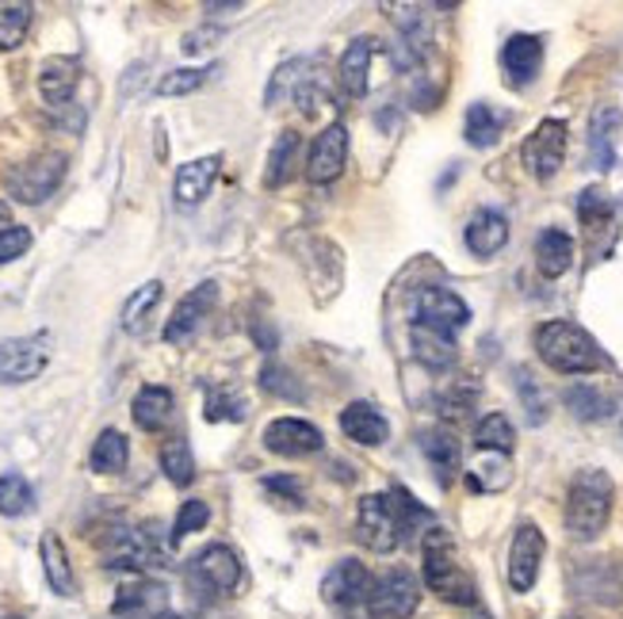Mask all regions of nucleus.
Here are the masks:
<instances>
[{
  "mask_svg": "<svg viewBox=\"0 0 623 619\" xmlns=\"http://www.w3.org/2000/svg\"><path fill=\"white\" fill-rule=\"evenodd\" d=\"M535 352L559 375H590L609 367V356L601 352V344L574 322H543L535 329Z\"/></svg>",
  "mask_w": 623,
  "mask_h": 619,
  "instance_id": "f257e3e1",
  "label": "nucleus"
},
{
  "mask_svg": "<svg viewBox=\"0 0 623 619\" xmlns=\"http://www.w3.org/2000/svg\"><path fill=\"white\" fill-rule=\"evenodd\" d=\"M612 478L596 467L577 470L574 481H570V494H566V531L570 539L577 544H593L604 528H609V516H612Z\"/></svg>",
  "mask_w": 623,
  "mask_h": 619,
  "instance_id": "f03ea898",
  "label": "nucleus"
},
{
  "mask_svg": "<svg viewBox=\"0 0 623 619\" xmlns=\"http://www.w3.org/2000/svg\"><path fill=\"white\" fill-rule=\"evenodd\" d=\"M421 558H425V566H421V570H425V585L440 600H448V605H463V608L479 605V585H474L471 574L455 562L452 536H448L444 528L432 524L425 536H421Z\"/></svg>",
  "mask_w": 623,
  "mask_h": 619,
  "instance_id": "7ed1b4c3",
  "label": "nucleus"
},
{
  "mask_svg": "<svg viewBox=\"0 0 623 619\" xmlns=\"http://www.w3.org/2000/svg\"><path fill=\"white\" fill-rule=\"evenodd\" d=\"M66 180V153L50 150V153H39V158L23 161V165H16L8 172L4 187L8 195H12L16 203H42L50 200V195L58 192V184Z\"/></svg>",
  "mask_w": 623,
  "mask_h": 619,
  "instance_id": "20e7f679",
  "label": "nucleus"
},
{
  "mask_svg": "<svg viewBox=\"0 0 623 619\" xmlns=\"http://www.w3.org/2000/svg\"><path fill=\"white\" fill-rule=\"evenodd\" d=\"M356 539L375 555H391L402 544V528L391 505V494H368L356 505Z\"/></svg>",
  "mask_w": 623,
  "mask_h": 619,
  "instance_id": "39448f33",
  "label": "nucleus"
},
{
  "mask_svg": "<svg viewBox=\"0 0 623 619\" xmlns=\"http://www.w3.org/2000/svg\"><path fill=\"white\" fill-rule=\"evenodd\" d=\"M566 138H570V131L562 119H543V123L524 138L521 158H524L527 172H532L540 184H547V180L562 169V161H566Z\"/></svg>",
  "mask_w": 623,
  "mask_h": 619,
  "instance_id": "423d86ee",
  "label": "nucleus"
},
{
  "mask_svg": "<svg viewBox=\"0 0 623 619\" xmlns=\"http://www.w3.org/2000/svg\"><path fill=\"white\" fill-rule=\"evenodd\" d=\"M421 605V581L413 570L394 566L383 578H375V592H371V612L383 619H410Z\"/></svg>",
  "mask_w": 623,
  "mask_h": 619,
  "instance_id": "0eeeda50",
  "label": "nucleus"
},
{
  "mask_svg": "<svg viewBox=\"0 0 623 619\" xmlns=\"http://www.w3.org/2000/svg\"><path fill=\"white\" fill-rule=\"evenodd\" d=\"M241 581V558L227 544H211L192 558V585L207 597H227Z\"/></svg>",
  "mask_w": 623,
  "mask_h": 619,
  "instance_id": "6e6552de",
  "label": "nucleus"
},
{
  "mask_svg": "<svg viewBox=\"0 0 623 619\" xmlns=\"http://www.w3.org/2000/svg\"><path fill=\"white\" fill-rule=\"evenodd\" d=\"M50 337L34 333V337H12L0 344V383H31L47 372L50 364Z\"/></svg>",
  "mask_w": 623,
  "mask_h": 619,
  "instance_id": "1a4fd4ad",
  "label": "nucleus"
},
{
  "mask_svg": "<svg viewBox=\"0 0 623 619\" xmlns=\"http://www.w3.org/2000/svg\"><path fill=\"white\" fill-rule=\"evenodd\" d=\"M371 592H375V578L356 558H341L322 578V600L333 608H363L371 605Z\"/></svg>",
  "mask_w": 623,
  "mask_h": 619,
  "instance_id": "9d476101",
  "label": "nucleus"
},
{
  "mask_svg": "<svg viewBox=\"0 0 623 619\" xmlns=\"http://www.w3.org/2000/svg\"><path fill=\"white\" fill-rule=\"evenodd\" d=\"M413 322L444 329L455 337V329H463V325L471 322V306L448 287H421L418 295H413Z\"/></svg>",
  "mask_w": 623,
  "mask_h": 619,
  "instance_id": "9b49d317",
  "label": "nucleus"
},
{
  "mask_svg": "<svg viewBox=\"0 0 623 619\" xmlns=\"http://www.w3.org/2000/svg\"><path fill=\"white\" fill-rule=\"evenodd\" d=\"M344 161H349V131H344V123H329L307 153V180L310 184H329V180L341 176Z\"/></svg>",
  "mask_w": 623,
  "mask_h": 619,
  "instance_id": "f8f14e48",
  "label": "nucleus"
},
{
  "mask_svg": "<svg viewBox=\"0 0 623 619\" xmlns=\"http://www.w3.org/2000/svg\"><path fill=\"white\" fill-rule=\"evenodd\" d=\"M543 531L535 528V524H521L513 536V547H509V585H513V592H527L540 578V562H543Z\"/></svg>",
  "mask_w": 623,
  "mask_h": 619,
  "instance_id": "ddd939ff",
  "label": "nucleus"
},
{
  "mask_svg": "<svg viewBox=\"0 0 623 619\" xmlns=\"http://www.w3.org/2000/svg\"><path fill=\"white\" fill-rule=\"evenodd\" d=\"M322 433H318L310 420L302 417H275L272 425L264 428V447L283 459H302V455L322 451Z\"/></svg>",
  "mask_w": 623,
  "mask_h": 619,
  "instance_id": "4468645a",
  "label": "nucleus"
},
{
  "mask_svg": "<svg viewBox=\"0 0 623 619\" xmlns=\"http://www.w3.org/2000/svg\"><path fill=\"white\" fill-rule=\"evenodd\" d=\"M214 298H219V283H214V280H207V283H199L195 291H188V295L177 303V310H172V317L164 322V341H169V344L192 341L195 329L203 325V317L211 314Z\"/></svg>",
  "mask_w": 623,
  "mask_h": 619,
  "instance_id": "2eb2a0df",
  "label": "nucleus"
},
{
  "mask_svg": "<svg viewBox=\"0 0 623 619\" xmlns=\"http://www.w3.org/2000/svg\"><path fill=\"white\" fill-rule=\"evenodd\" d=\"M222 158L219 153H207V158H195L188 165L177 169V180H172V195H177L180 206H199L211 195L214 180H219Z\"/></svg>",
  "mask_w": 623,
  "mask_h": 619,
  "instance_id": "dca6fc26",
  "label": "nucleus"
},
{
  "mask_svg": "<svg viewBox=\"0 0 623 619\" xmlns=\"http://www.w3.org/2000/svg\"><path fill=\"white\" fill-rule=\"evenodd\" d=\"M543 65V42L535 34H513V39L501 47V69H505V81L524 89L535 81Z\"/></svg>",
  "mask_w": 623,
  "mask_h": 619,
  "instance_id": "f3484780",
  "label": "nucleus"
},
{
  "mask_svg": "<svg viewBox=\"0 0 623 619\" xmlns=\"http://www.w3.org/2000/svg\"><path fill=\"white\" fill-rule=\"evenodd\" d=\"M341 433L349 436V440H356L360 447H379L391 436V420L371 406V402H349V406L341 409Z\"/></svg>",
  "mask_w": 623,
  "mask_h": 619,
  "instance_id": "a211bd4d",
  "label": "nucleus"
},
{
  "mask_svg": "<svg viewBox=\"0 0 623 619\" xmlns=\"http://www.w3.org/2000/svg\"><path fill=\"white\" fill-rule=\"evenodd\" d=\"M77 81H81V62L77 58H47L39 69V92L50 108H66L77 92Z\"/></svg>",
  "mask_w": 623,
  "mask_h": 619,
  "instance_id": "6ab92c4d",
  "label": "nucleus"
},
{
  "mask_svg": "<svg viewBox=\"0 0 623 619\" xmlns=\"http://www.w3.org/2000/svg\"><path fill=\"white\" fill-rule=\"evenodd\" d=\"M410 344H413V356H418V364H425L429 372H448V367L460 359L452 333L432 329V325H418V322H413Z\"/></svg>",
  "mask_w": 623,
  "mask_h": 619,
  "instance_id": "aec40b11",
  "label": "nucleus"
},
{
  "mask_svg": "<svg viewBox=\"0 0 623 619\" xmlns=\"http://www.w3.org/2000/svg\"><path fill=\"white\" fill-rule=\"evenodd\" d=\"M466 248H471L474 256H498L501 248L509 245V219L501 211H479L471 222H466Z\"/></svg>",
  "mask_w": 623,
  "mask_h": 619,
  "instance_id": "412c9836",
  "label": "nucleus"
},
{
  "mask_svg": "<svg viewBox=\"0 0 623 619\" xmlns=\"http://www.w3.org/2000/svg\"><path fill=\"white\" fill-rule=\"evenodd\" d=\"M371 54H375V39H368V34H360V39L349 42V50L341 54V65H336V77H341V89L344 97L360 100L363 92H368V65H371Z\"/></svg>",
  "mask_w": 623,
  "mask_h": 619,
  "instance_id": "4be33fe9",
  "label": "nucleus"
},
{
  "mask_svg": "<svg viewBox=\"0 0 623 619\" xmlns=\"http://www.w3.org/2000/svg\"><path fill=\"white\" fill-rule=\"evenodd\" d=\"M570 264H574V237L562 234V230H543L535 237V268H540L543 280L566 275Z\"/></svg>",
  "mask_w": 623,
  "mask_h": 619,
  "instance_id": "5701e85b",
  "label": "nucleus"
},
{
  "mask_svg": "<svg viewBox=\"0 0 623 619\" xmlns=\"http://www.w3.org/2000/svg\"><path fill=\"white\" fill-rule=\"evenodd\" d=\"M39 550H42V574H47L50 592H58V597H73L77 578H73V562H69V555H66L62 536H58V531H47Z\"/></svg>",
  "mask_w": 623,
  "mask_h": 619,
  "instance_id": "b1692460",
  "label": "nucleus"
},
{
  "mask_svg": "<svg viewBox=\"0 0 623 619\" xmlns=\"http://www.w3.org/2000/svg\"><path fill=\"white\" fill-rule=\"evenodd\" d=\"M421 451H425V459L432 463V470H436L440 486H452L455 470H460V463H463L460 440H452V433H444V428H429V433H421Z\"/></svg>",
  "mask_w": 623,
  "mask_h": 619,
  "instance_id": "393cba45",
  "label": "nucleus"
},
{
  "mask_svg": "<svg viewBox=\"0 0 623 619\" xmlns=\"http://www.w3.org/2000/svg\"><path fill=\"white\" fill-rule=\"evenodd\" d=\"M623 123V115L616 108H596L593 123H590V158L593 169H612L616 165V126Z\"/></svg>",
  "mask_w": 623,
  "mask_h": 619,
  "instance_id": "a878e982",
  "label": "nucleus"
},
{
  "mask_svg": "<svg viewBox=\"0 0 623 619\" xmlns=\"http://www.w3.org/2000/svg\"><path fill=\"white\" fill-rule=\"evenodd\" d=\"M582 597H593L596 605H620L623 600V562H596L577 578Z\"/></svg>",
  "mask_w": 623,
  "mask_h": 619,
  "instance_id": "bb28decb",
  "label": "nucleus"
},
{
  "mask_svg": "<svg viewBox=\"0 0 623 619\" xmlns=\"http://www.w3.org/2000/svg\"><path fill=\"white\" fill-rule=\"evenodd\" d=\"M505 111H498V108H490V103H471L466 108V123H463V134H466V142L474 145V150H490V145H498V138L501 131H505Z\"/></svg>",
  "mask_w": 623,
  "mask_h": 619,
  "instance_id": "cd10ccee",
  "label": "nucleus"
},
{
  "mask_svg": "<svg viewBox=\"0 0 623 619\" xmlns=\"http://www.w3.org/2000/svg\"><path fill=\"white\" fill-rule=\"evenodd\" d=\"M302 150V134L299 131H283L272 142V153H268V165H264V187H283L291 176H295V161Z\"/></svg>",
  "mask_w": 623,
  "mask_h": 619,
  "instance_id": "c85d7f7f",
  "label": "nucleus"
},
{
  "mask_svg": "<svg viewBox=\"0 0 623 619\" xmlns=\"http://www.w3.org/2000/svg\"><path fill=\"white\" fill-rule=\"evenodd\" d=\"M131 413L142 433H161L172 417V390H164V386H142V390L134 394Z\"/></svg>",
  "mask_w": 623,
  "mask_h": 619,
  "instance_id": "c756f323",
  "label": "nucleus"
},
{
  "mask_svg": "<svg viewBox=\"0 0 623 619\" xmlns=\"http://www.w3.org/2000/svg\"><path fill=\"white\" fill-rule=\"evenodd\" d=\"M127 459H131L127 436L119 433V428H103L97 436V444H92L89 467L97 470V475H119V470H127Z\"/></svg>",
  "mask_w": 623,
  "mask_h": 619,
  "instance_id": "7c9ffc66",
  "label": "nucleus"
},
{
  "mask_svg": "<svg viewBox=\"0 0 623 619\" xmlns=\"http://www.w3.org/2000/svg\"><path fill=\"white\" fill-rule=\"evenodd\" d=\"M516 444V428L509 425L505 413H486V417L474 425V447L493 455H509Z\"/></svg>",
  "mask_w": 623,
  "mask_h": 619,
  "instance_id": "2f4dec72",
  "label": "nucleus"
},
{
  "mask_svg": "<svg viewBox=\"0 0 623 619\" xmlns=\"http://www.w3.org/2000/svg\"><path fill=\"white\" fill-rule=\"evenodd\" d=\"M161 470L172 486H180V489L192 486L195 481V455H192V447H188V440H169L161 447Z\"/></svg>",
  "mask_w": 623,
  "mask_h": 619,
  "instance_id": "473e14b6",
  "label": "nucleus"
},
{
  "mask_svg": "<svg viewBox=\"0 0 623 619\" xmlns=\"http://www.w3.org/2000/svg\"><path fill=\"white\" fill-rule=\"evenodd\" d=\"M34 509V489L20 470L0 475V516H28Z\"/></svg>",
  "mask_w": 623,
  "mask_h": 619,
  "instance_id": "72a5a7b5",
  "label": "nucleus"
},
{
  "mask_svg": "<svg viewBox=\"0 0 623 619\" xmlns=\"http://www.w3.org/2000/svg\"><path fill=\"white\" fill-rule=\"evenodd\" d=\"M391 505H394V516H398V528H402V539L425 536V531L432 528V513L425 509V505L413 501L402 486L391 489Z\"/></svg>",
  "mask_w": 623,
  "mask_h": 619,
  "instance_id": "f704fd0d",
  "label": "nucleus"
},
{
  "mask_svg": "<svg viewBox=\"0 0 623 619\" xmlns=\"http://www.w3.org/2000/svg\"><path fill=\"white\" fill-rule=\"evenodd\" d=\"M161 291H164L161 280H150V283H142L131 298H127V306H123V329L127 333H142L145 329V322H150V310L161 303Z\"/></svg>",
  "mask_w": 623,
  "mask_h": 619,
  "instance_id": "c9c22d12",
  "label": "nucleus"
},
{
  "mask_svg": "<svg viewBox=\"0 0 623 619\" xmlns=\"http://www.w3.org/2000/svg\"><path fill=\"white\" fill-rule=\"evenodd\" d=\"M566 406H570L574 417H582V420H601V417H609V413H612V398H609V394H601L590 383H577V386H570V390H566Z\"/></svg>",
  "mask_w": 623,
  "mask_h": 619,
  "instance_id": "e433bc0d",
  "label": "nucleus"
},
{
  "mask_svg": "<svg viewBox=\"0 0 623 619\" xmlns=\"http://www.w3.org/2000/svg\"><path fill=\"white\" fill-rule=\"evenodd\" d=\"M307 65H310L307 58H295V62H283V65L272 73V84H268V97H264V100L272 103V108H275V103H280L283 97L295 100L302 84L310 81V73H302V69H307Z\"/></svg>",
  "mask_w": 623,
  "mask_h": 619,
  "instance_id": "4c0bfd02",
  "label": "nucleus"
},
{
  "mask_svg": "<svg viewBox=\"0 0 623 619\" xmlns=\"http://www.w3.org/2000/svg\"><path fill=\"white\" fill-rule=\"evenodd\" d=\"M211 73H219V65H207V69H172L158 81V97H188V92L203 89L211 81Z\"/></svg>",
  "mask_w": 623,
  "mask_h": 619,
  "instance_id": "58836bf2",
  "label": "nucleus"
},
{
  "mask_svg": "<svg viewBox=\"0 0 623 619\" xmlns=\"http://www.w3.org/2000/svg\"><path fill=\"white\" fill-rule=\"evenodd\" d=\"M31 4H0V50H16L31 28Z\"/></svg>",
  "mask_w": 623,
  "mask_h": 619,
  "instance_id": "ea45409f",
  "label": "nucleus"
},
{
  "mask_svg": "<svg viewBox=\"0 0 623 619\" xmlns=\"http://www.w3.org/2000/svg\"><path fill=\"white\" fill-rule=\"evenodd\" d=\"M207 520H211V509H207V501H199V497H188L184 505H180L177 520H172V531H169V544L177 547L180 539H188L192 531H203Z\"/></svg>",
  "mask_w": 623,
  "mask_h": 619,
  "instance_id": "a19ab883",
  "label": "nucleus"
},
{
  "mask_svg": "<svg viewBox=\"0 0 623 619\" xmlns=\"http://www.w3.org/2000/svg\"><path fill=\"white\" fill-rule=\"evenodd\" d=\"M577 219H582V226L596 234L601 226H609L612 222V203L604 200L601 187H585L582 195H577Z\"/></svg>",
  "mask_w": 623,
  "mask_h": 619,
  "instance_id": "79ce46f5",
  "label": "nucleus"
},
{
  "mask_svg": "<svg viewBox=\"0 0 623 619\" xmlns=\"http://www.w3.org/2000/svg\"><path fill=\"white\" fill-rule=\"evenodd\" d=\"M261 386H264L268 394H275V398H291V402L307 398V394H302V386L295 383V378H291L288 367H280V364H264L261 367Z\"/></svg>",
  "mask_w": 623,
  "mask_h": 619,
  "instance_id": "37998d69",
  "label": "nucleus"
},
{
  "mask_svg": "<svg viewBox=\"0 0 623 619\" xmlns=\"http://www.w3.org/2000/svg\"><path fill=\"white\" fill-rule=\"evenodd\" d=\"M150 605H161V585H134V589H123L115 600V616H131L142 612Z\"/></svg>",
  "mask_w": 623,
  "mask_h": 619,
  "instance_id": "c03bdc74",
  "label": "nucleus"
},
{
  "mask_svg": "<svg viewBox=\"0 0 623 619\" xmlns=\"http://www.w3.org/2000/svg\"><path fill=\"white\" fill-rule=\"evenodd\" d=\"M245 417H249V406L238 394L214 390L211 398H207V420H245Z\"/></svg>",
  "mask_w": 623,
  "mask_h": 619,
  "instance_id": "a18cd8bd",
  "label": "nucleus"
},
{
  "mask_svg": "<svg viewBox=\"0 0 623 619\" xmlns=\"http://www.w3.org/2000/svg\"><path fill=\"white\" fill-rule=\"evenodd\" d=\"M31 248V230L28 226H8L0 230V264L20 261L23 253Z\"/></svg>",
  "mask_w": 623,
  "mask_h": 619,
  "instance_id": "49530a36",
  "label": "nucleus"
},
{
  "mask_svg": "<svg viewBox=\"0 0 623 619\" xmlns=\"http://www.w3.org/2000/svg\"><path fill=\"white\" fill-rule=\"evenodd\" d=\"M516 386H521V394H524V402H527V420H532V425H540V420L547 417V406H543V394L535 390L532 375L521 372V375H516Z\"/></svg>",
  "mask_w": 623,
  "mask_h": 619,
  "instance_id": "de8ad7c7",
  "label": "nucleus"
},
{
  "mask_svg": "<svg viewBox=\"0 0 623 619\" xmlns=\"http://www.w3.org/2000/svg\"><path fill=\"white\" fill-rule=\"evenodd\" d=\"M474 394H479L474 386H463V390L444 394V398H440V406H444V409H440V413H444V417H448V413H452V417H466V409L474 406Z\"/></svg>",
  "mask_w": 623,
  "mask_h": 619,
  "instance_id": "09e8293b",
  "label": "nucleus"
},
{
  "mask_svg": "<svg viewBox=\"0 0 623 619\" xmlns=\"http://www.w3.org/2000/svg\"><path fill=\"white\" fill-rule=\"evenodd\" d=\"M264 489H272V494H283L291 497L295 505H302V486L295 478H264Z\"/></svg>",
  "mask_w": 623,
  "mask_h": 619,
  "instance_id": "8fccbe9b",
  "label": "nucleus"
},
{
  "mask_svg": "<svg viewBox=\"0 0 623 619\" xmlns=\"http://www.w3.org/2000/svg\"><path fill=\"white\" fill-rule=\"evenodd\" d=\"M8 226H16V222H12V206L0 200V230H8Z\"/></svg>",
  "mask_w": 623,
  "mask_h": 619,
  "instance_id": "3c124183",
  "label": "nucleus"
},
{
  "mask_svg": "<svg viewBox=\"0 0 623 619\" xmlns=\"http://www.w3.org/2000/svg\"><path fill=\"white\" fill-rule=\"evenodd\" d=\"M150 619H184V616H177V612H158V616H150Z\"/></svg>",
  "mask_w": 623,
  "mask_h": 619,
  "instance_id": "603ef678",
  "label": "nucleus"
},
{
  "mask_svg": "<svg viewBox=\"0 0 623 619\" xmlns=\"http://www.w3.org/2000/svg\"><path fill=\"white\" fill-rule=\"evenodd\" d=\"M471 619H490V616H486V612H474Z\"/></svg>",
  "mask_w": 623,
  "mask_h": 619,
  "instance_id": "864d4df0",
  "label": "nucleus"
},
{
  "mask_svg": "<svg viewBox=\"0 0 623 619\" xmlns=\"http://www.w3.org/2000/svg\"><path fill=\"white\" fill-rule=\"evenodd\" d=\"M349 619H363V616H349Z\"/></svg>",
  "mask_w": 623,
  "mask_h": 619,
  "instance_id": "5fc2aeb1",
  "label": "nucleus"
}]
</instances>
